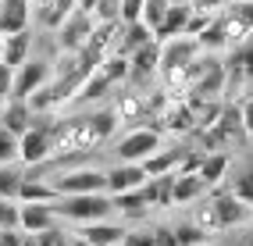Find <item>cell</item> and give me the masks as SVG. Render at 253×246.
I'll list each match as a JSON object with an SVG mask.
<instances>
[{
	"mask_svg": "<svg viewBox=\"0 0 253 246\" xmlns=\"http://www.w3.org/2000/svg\"><path fill=\"white\" fill-rule=\"evenodd\" d=\"M146 0H122V22H143Z\"/></svg>",
	"mask_w": 253,
	"mask_h": 246,
	"instance_id": "cell-40",
	"label": "cell"
},
{
	"mask_svg": "<svg viewBox=\"0 0 253 246\" xmlns=\"http://www.w3.org/2000/svg\"><path fill=\"white\" fill-rule=\"evenodd\" d=\"M168 0H146V7H143V22L150 25V29H157L161 22H164V14H168Z\"/></svg>",
	"mask_w": 253,
	"mask_h": 246,
	"instance_id": "cell-37",
	"label": "cell"
},
{
	"mask_svg": "<svg viewBox=\"0 0 253 246\" xmlns=\"http://www.w3.org/2000/svg\"><path fill=\"white\" fill-rule=\"evenodd\" d=\"M217 18L214 11H200V7H193V14H189V22H185V36H200L211 22Z\"/></svg>",
	"mask_w": 253,
	"mask_h": 246,
	"instance_id": "cell-36",
	"label": "cell"
},
{
	"mask_svg": "<svg viewBox=\"0 0 253 246\" xmlns=\"http://www.w3.org/2000/svg\"><path fill=\"white\" fill-rule=\"evenodd\" d=\"M171 228H175V236H178V246H204V243H211V236H207L193 218H185V221H178V225H171Z\"/></svg>",
	"mask_w": 253,
	"mask_h": 246,
	"instance_id": "cell-32",
	"label": "cell"
},
{
	"mask_svg": "<svg viewBox=\"0 0 253 246\" xmlns=\"http://www.w3.org/2000/svg\"><path fill=\"white\" fill-rule=\"evenodd\" d=\"M61 196L68 193H107V168H93V164H75L64 168L61 175L50 178Z\"/></svg>",
	"mask_w": 253,
	"mask_h": 246,
	"instance_id": "cell-4",
	"label": "cell"
},
{
	"mask_svg": "<svg viewBox=\"0 0 253 246\" xmlns=\"http://www.w3.org/2000/svg\"><path fill=\"white\" fill-rule=\"evenodd\" d=\"M193 7H200V11H225L228 7V0H193Z\"/></svg>",
	"mask_w": 253,
	"mask_h": 246,
	"instance_id": "cell-46",
	"label": "cell"
},
{
	"mask_svg": "<svg viewBox=\"0 0 253 246\" xmlns=\"http://www.w3.org/2000/svg\"><path fill=\"white\" fill-rule=\"evenodd\" d=\"M0 228H22V200L0 196Z\"/></svg>",
	"mask_w": 253,
	"mask_h": 246,
	"instance_id": "cell-34",
	"label": "cell"
},
{
	"mask_svg": "<svg viewBox=\"0 0 253 246\" xmlns=\"http://www.w3.org/2000/svg\"><path fill=\"white\" fill-rule=\"evenodd\" d=\"M168 4H193V0H168Z\"/></svg>",
	"mask_w": 253,
	"mask_h": 246,
	"instance_id": "cell-53",
	"label": "cell"
},
{
	"mask_svg": "<svg viewBox=\"0 0 253 246\" xmlns=\"http://www.w3.org/2000/svg\"><path fill=\"white\" fill-rule=\"evenodd\" d=\"M196 40H200V46H204V50H214V54H217V50H228V40H225V25H221V11H217V18H214V22H211V25H207L204 32H200Z\"/></svg>",
	"mask_w": 253,
	"mask_h": 246,
	"instance_id": "cell-31",
	"label": "cell"
},
{
	"mask_svg": "<svg viewBox=\"0 0 253 246\" xmlns=\"http://www.w3.org/2000/svg\"><path fill=\"white\" fill-rule=\"evenodd\" d=\"M200 40L196 36H171L161 43V68H175V64H193L200 57Z\"/></svg>",
	"mask_w": 253,
	"mask_h": 246,
	"instance_id": "cell-11",
	"label": "cell"
},
{
	"mask_svg": "<svg viewBox=\"0 0 253 246\" xmlns=\"http://www.w3.org/2000/svg\"><path fill=\"white\" fill-rule=\"evenodd\" d=\"M32 22V0H0V32H22Z\"/></svg>",
	"mask_w": 253,
	"mask_h": 246,
	"instance_id": "cell-15",
	"label": "cell"
},
{
	"mask_svg": "<svg viewBox=\"0 0 253 246\" xmlns=\"http://www.w3.org/2000/svg\"><path fill=\"white\" fill-rule=\"evenodd\" d=\"M32 122H36V111L29 107V100H22V96H7L4 107H0V125L11 128L14 136H22L32 128Z\"/></svg>",
	"mask_w": 253,
	"mask_h": 246,
	"instance_id": "cell-12",
	"label": "cell"
},
{
	"mask_svg": "<svg viewBox=\"0 0 253 246\" xmlns=\"http://www.w3.org/2000/svg\"><path fill=\"white\" fill-rule=\"evenodd\" d=\"M36 239H40V246H72V232H64L61 225H54V228H46V232H40Z\"/></svg>",
	"mask_w": 253,
	"mask_h": 246,
	"instance_id": "cell-39",
	"label": "cell"
},
{
	"mask_svg": "<svg viewBox=\"0 0 253 246\" xmlns=\"http://www.w3.org/2000/svg\"><path fill=\"white\" fill-rule=\"evenodd\" d=\"M185 150H189V146H161V150H154V154L143 161L146 175H168V171H178V164H182Z\"/></svg>",
	"mask_w": 253,
	"mask_h": 246,
	"instance_id": "cell-20",
	"label": "cell"
},
{
	"mask_svg": "<svg viewBox=\"0 0 253 246\" xmlns=\"http://www.w3.org/2000/svg\"><path fill=\"white\" fill-rule=\"evenodd\" d=\"M154 246H178V236L171 225H154Z\"/></svg>",
	"mask_w": 253,
	"mask_h": 246,
	"instance_id": "cell-43",
	"label": "cell"
},
{
	"mask_svg": "<svg viewBox=\"0 0 253 246\" xmlns=\"http://www.w3.org/2000/svg\"><path fill=\"white\" fill-rule=\"evenodd\" d=\"M228 11L235 18H243L250 29H253V0H228Z\"/></svg>",
	"mask_w": 253,
	"mask_h": 246,
	"instance_id": "cell-41",
	"label": "cell"
},
{
	"mask_svg": "<svg viewBox=\"0 0 253 246\" xmlns=\"http://www.w3.org/2000/svg\"><path fill=\"white\" fill-rule=\"evenodd\" d=\"M111 89H114V82H111L104 72L96 68L86 82H82V89L75 93V100H72V104H93V100H104V96H107Z\"/></svg>",
	"mask_w": 253,
	"mask_h": 246,
	"instance_id": "cell-27",
	"label": "cell"
},
{
	"mask_svg": "<svg viewBox=\"0 0 253 246\" xmlns=\"http://www.w3.org/2000/svg\"><path fill=\"white\" fill-rule=\"evenodd\" d=\"M54 225H61L54 204H22V232L40 236V232H46V228H54Z\"/></svg>",
	"mask_w": 253,
	"mask_h": 246,
	"instance_id": "cell-14",
	"label": "cell"
},
{
	"mask_svg": "<svg viewBox=\"0 0 253 246\" xmlns=\"http://www.w3.org/2000/svg\"><path fill=\"white\" fill-rule=\"evenodd\" d=\"M204 246H211V243H204Z\"/></svg>",
	"mask_w": 253,
	"mask_h": 246,
	"instance_id": "cell-56",
	"label": "cell"
},
{
	"mask_svg": "<svg viewBox=\"0 0 253 246\" xmlns=\"http://www.w3.org/2000/svg\"><path fill=\"white\" fill-rule=\"evenodd\" d=\"M11 89H14V68L7 61H0V100H7Z\"/></svg>",
	"mask_w": 253,
	"mask_h": 246,
	"instance_id": "cell-42",
	"label": "cell"
},
{
	"mask_svg": "<svg viewBox=\"0 0 253 246\" xmlns=\"http://www.w3.org/2000/svg\"><path fill=\"white\" fill-rule=\"evenodd\" d=\"M96 22H122V0H100L93 7Z\"/></svg>",
	"mask_w": 253,
	"mask_h": 246,
	"instance_id": "cell-38",
	"label": "cell"
},
{
	"mask_svg": "<svg viewBox=\"0 0 253 246\" xmlns=\"http://www.w3.org/2000/svg\"><path fill=\"white\" fill-rule=\"evenodd\" d=\"M225 72H228V96H239L250 89V82H253V32H250V40H243L239 46H232L228 57H225Z\"/></svg>",
	"mask_w": 253,
	"mask_h": 246,
	"instance_id": "cell-5",
	"label": "cell"
},
{
	"mask_svg": "<svg viewBox=\"0 0 253 246\" xmlns=\"http://www.w3.org/2000/svg\"><path fill=\"white\" fill-rule=\"evenodd\" d=\"M189 14H193V4H171L168 14H164V22L154 29V40L164 43L171 36H185V22H189Z\"/></svg>",
	"mask_w": 253,
	"mask_h": 246,
	"instance_id": "cell-19",
	"label": "cell"
},
{
	"mask_svg": "<svg viewBox=\"0 0 253 246\" xmlns=\"http://www.w3.org/2000/svg\"><path fill=\"white\" fill-rule=\"evenodd\" d=\"M54 210H57L61 221L89 225V221L114 214V196L111 193H68V196H57L54 200Z\"/></svg>",
	"mask_w": 253,
	"mask_h": 246,
	"instance_id": "cell-1",
	"label": "cell"
},
{
	"mask_svg": "<svg viewBox=\"0 0 253 246\" xmlns=\"http://www.w3.org/2000/svg\"><path fill=\"white\" fill-rule=\"evenodd\" d=\"M239 114H243V125H246V136L253 139V96H243V100H239Z\"/></svg>",
	"mask_w": 253,
	"mask_h": 246,
	"instance_id": "cell-44",
	"label": "cell"
},
{
	"mask_svg": "<svg viewBox=\"0 0 253 246\" xmlns=\"http://www.w3.org/2000/svg\"><path fill=\"white\" fill-rule=\"evenodd\" d=\"M214 204H217V210H221V225H225V232L228 228H243V225H250L253 221V207L246 204V200H239L232 189H221V186H214Z\"/></svg>",
	"mask_w": 253,
	"mask_h": 246,
	"instance_id": "cell-8",
	"label": "cell"
},
{
	"mask_svg": "<svg viewBox=\"0 0 253 246\" xmlns=\"http://www.w3.org/2000/svg\"><path fill=\"white\" fill-rule=\"evenodd\" d=\"M54 128L57 122L50 118V114H36V122H32L29 132H22V154L18 161L25 168H40L54 157Z\"/></svg>",
	"mask_w": 253,
	"mask_h": 246,
	"instance_id": "cell-2",
	"label": "cell"
},
{
	"mask_svg": "<svg viewBox=\"0 0 253 246\" xmlns=\"http://www.w3.org/2000/svg\"><path fill=\"white\" fill-rule=\"evenodd\" d=\"M150 200L143 196V189H128V193H114V214H122L125 221H143L146 214H150Z\"/></svg>",
	"mask_w": 253,
	"mask_h": 246,
	"instance_id": "cell-16",
	"label": "cell"
},
{
	"mask_svg": "<svg viewBox=\"0 0 253 246\" xmlns=\"http://www.w3.org/2000/svg\"><path fill=\"white\" fill-rule=\"evenodd\" d=\"M22 154V136H14L11 128L0 125V164H14Z\"/></svg>",
	"mask_w": 253,
	"mask_h": 246,
	"instance_id": "cell-33",
	"label": "cell"
},
{
	"mask_svg": "<svg viewBox=\"0 0 253 246\" xmlns=\"http://www.w3.org/2000/svg\"><path fill=\"white\" fill-rule=\"evenodd\" d=\"M0 61H4V32H0Z\"/></svg>",
	"mask_w": 253,
	"mask_h": 246,
	"instance_id": "cell-52",
	"label": "cell"
},
{
	"mask_svg": "<svg viewBox=\"0 0 253 246\" xmlns=\"http://www.w3.org/2000/svg\"><path fill=\"white\" fill-rule=\"evenodd\" d=\"M72 246H93V243H89L86 236H79V232H75V236H72Z\"/></svg>",
	"mask_w": 253,
	"mask_h": 246,
	"instance_id": "cell-47",
	"label": "cell"
},
{
	"mask_svg": "<svg viewBox=\"0 0 253 246\" xmlns=\"http://www.w3.org/2000/svg\"><path fill=\"white\" fill-rule=\"evenodd\" d=\"M122 246H154V225H143L136 221L132 228H125V239Z\"/></svg>",
	"mask_w": 253,
	"mask_h": 246,
	"instance_id": "cell-35",
	"label": "cell"
},
{
	"mask_svg": "<svg viewBox=\"0 0 253 246\" xmlns=\"http://www.w3.org/2000/svg\"><path fill=\"white\" fill-rule=\"evenodd\" d=\"M93 25H96L93 14L82 11V7H75V11L68 14V22L54 32V36H57V50H68V54L82 50V46L89 43V36H93Z\"/></svg>",
	"mask_w": 253,
	"mask_h": 246,
	"instance_id": "cell-7",
	"label": "cell"
},
{
	"mask_svg": "<svg viewBox=\"0 0 253 246\" xmlns=\"http://www.w3.org/2000/svg\"><path fill=\"white\" fill-rule=\"evenodd\" d=\"M43 7H50V0H32V11H36V14H40Z\"/></svg>",
	"mask_w": 253,
	"mask_h": 246,
	"instance_id": "cell-49",
	"label": "cell"
},
{
	"mask_svg": "<svg viewBox=\"0 0 253 246\" xmlns=\"http://www.w3.org/2000/svg\"><path fill=\"white\" fill-rule=\"evenodd\" d=\"M22 246H40V239L32 236V232H25V243H22Z\"/></svg>",
	"mask_w": 253,
	"mask_h": 246,
	"instance_id": "cell-50",
	"label": "cell"
},
{
	"mask_svg": "<svg viewBox=\"0 0 253 246\" xmlns=\"http://www.w3.org/2000/svg\"><path fill=\"white\" fill-rule=\"evenodd\" d=\"M150 40H154V29H150L146 22H125L122 29V43H118V54H136L139 46H146Z\"/></svg>",
	"mask_w": 253,
	"mask_h": 246,
	"instance_id": "cell-26",
	"label": "cell"
},
{
	"mask_svg": "<svg viewBox=\"0 0 253 246\" xmlns=\"http://www.w3.org/2000/svg\"><path fill=\"white\" fill-rule=\"evenodd\" d=\"M22 182H25V171L18 168V161H14V164H0V196H11V200H18Z\"/></svg>",
	"mask_w": 253,
	"mask_h": 246,
	"instance_id": "cell-29",
	"label": "cell"
},
{
	"mask_svg": "<svg viewBox=\"0 0 253 246\" xmlns=\"http://www.w3.org/2000/svg\"><path fill=\"white\" fill-rule=\"evenodd\" d=\"M246 96H253V82H250V89H246Z\"/></svg>",
	"mask_w": 253,
	"mask_h": 246,
	"instance_id": "cell-54",
	"label": "cell"
},
{
	"mask_svg": "<svg viewBox=\"0 0 253 246\" xmlns=\"http://www.w3.org/2000/svg\"><path fill=\"white\" fill-rule=\"evenodd\" d=\"M146 178H150V175H146L143 164H136V161H118V164H111V168H107V193L114 196V193L139 189Z\"/></svg>",
	"mask_w": 253,
	"mask_h": 246,
	"instance_id": "cell-10",
	"label": "cell"
},
{
	"mask_svg": "<svg viewBox=\"0 0 253 246\" xmlns=\"http://www.w3.org/2000/svg\"><path fill=\"white\" fill-rule=\"evenodd\" d=\"M161 128H154V125H132L128 132L114 143V157L118 161H136V164H143L154 150H161Z\"/></svg>",
	"mask_w": 253,
	"mask_h": 246,
	"instance_id": "cell-3",
	"label": "cell"
},
{
	"mask_svg": "<svg viewBox=\"0 0 253 246\" xmlns=\"http://www.w3.org/2000/svg\"><path fill=\"white\" fill-rule=\"evenodd\" d=\"M125 228L128 225H122V221L100 218V221H89V225H79V236H86L93 246H122Z\"/></svg>",
	"mask_w": 253,
	"mask_h": 246,
	"instance_id": "cell-13",
	"label": "cell"
},
{
	"mask_svg": "<svg viewBox=\"0 0 253 246\" xmlns=\"http://www.w3.org/2000/svg\"><path fill=\"white\" fill-rule=\"evenodd\" d=\"M22 243H25L22 228H0V246H22Z\"/></svg>",
	"mask_w": 253,
	"mask_h": 246,
	"instance_id": "cell-45",
	"label": "cell"
},
{
	"mask_svg": "<svg viewBox=\"0 0 253 246\" xmlns=\"http://www.w3.org/2000/svg\"><path fill=\"white\" fill-rule=\"evenodd\" d=\"M0 107H4V100H0Z\"/></svg>",
	"mask_w": 253,
	"mask_h": 246,
	"instance_id": "cell-55",
	"label": "cell"
},
{
	"mask_svg": "<svg viewBox=\"0 0 253 246\" xmlns=\"http://www.w3.org/2000/svg\"><path fill=\"white\" fill-rule=\"evenodd\" d=\"M50 79H54V61H46V57H29L25 64L14 68V89H11V96L29 100V96L36 93L40 86H46Z\"/></svg>",
	"mask_w": 253,
	"mask_h": 246,
	"instance_id": "cell-6",
	"label": "cell"
},
{
	"mask_svg": "<svg viewBox=\"0 0 253 246\" xmlns=\"http://www.w3.org/2000/svg\"><path fill=\"white\" fill-rule=\"evenodd\" d=\"M228 171H232V154L228 150H211L204 157V164H200L196 175L207 182V189H214V186H221L225 178H228Z\"/></svg>",
	"mask_w": 253,
	"mask_h": 246,
	"instance_id": "cell-18",
	"label": "cell"
},
{
	"mask_svg": "<svg viewBox=\"0 0 253 246\" xmlns=\"http://www.w3.org/2000/svg\"><path fill=\"white\" fill-rule=\"evenodd\" d=\"M114 114L125 125H143L146 122V93H122L114 104Z\"/></svg>",
	"mask_w": 253,
	"mask_h": 246,
	"instance_id": "cell-21",
	"label": "cell"
},
{
	"mask_svg": "<svg viewBox=\"0 0 253 246\" xmlns=\"http://www.w3.org/2000/svg\"><path fill=\"white\" fill-rule=\"evenodd\" d=\"M228 189L253 207V157H246L243 164H235V168L228 171Z\"/></svg>",
	"mask_w": 253,
	"mask_h": 246,
	"instance_id": "cell-25",
	"label": "cell"
},
{
	"mask_svg": "<svg viewBox=\"0 0 253 246\" xmlns=\"http://www.w3.org/2000/svg\"><path fill=\"white\" fill-rule=\"evenodd\" d=\"M246 246H253V221H250V236H246Z\"/></svg>",
	"mask_w": 253,
	"mask_h": 246,
	"instance_id": "cell-51",
	"label": "cell"
},
{
	"mask_svg": "<svg viewBox=\"0 0 253 246\" xmlns=\"http://www.w3.org/2000/svg\"><path fill=\"white\" fill-rule=\"evenodd\" d=\"M189 218H193L200 228H204L211 239H217V236L225 232V225H221V210H217V204H214V196H211V193H204V196L196 200V207H193V214H189Z\"/></svg>",
	"mask_w": 253,
	"mask_h": 246,
	"instance_id": "cell-17",
	"label": "cell"
},
{
	"mask_svg": "<svg viewBox=\"0 0 253 246\" xmlns=\"http://www.w3.org/2000/svg\"><path fill=\"white\" fill-rule=\"evenodd\" d=\"M204 193H207V182L196 171H175V207L196 204Z\"/></svg>",
	"mask_w": 253,
	"mask_h": 246,
	"instance_id": "cell-22",
	"label": "cell"
},
{
	"mask_svg": "<svg viewBox=\"0 0 253 246\" xmlns=\"http://www.w3.org/2000/svg\"><path fill=\"white\" fill-rule=\"evenodd\" d=\"M79 7V0H50V7L40 11V25L50 29V32H57L64 22H68V14Z\"/></svg>",
	"mask_w": 253,
	"mask_h": 246,
	"instance_id": "cell-28",
	"label": "cell"
},
{
	"mask_svg": "<svg viewBox=\"0 0 253 246\" xmlns=\"http://www.w3.org/2000/svg\"><path fill=\"white\" fill-rule=\"evenodd\" d=\"M57 196H61V193L54 189V182L36 178V175H25V182H22V189H18V200H22V204H54Z\"/></svg>",
	"mask_w": 253,
	"mask_h": 246,
	"instance_id": "cell-24",
	"label": "cell"
},
{
	"mask_svg": "<svg viewBox=\"0 0 253 246\" xmlns=\"http://www.w3.org/2000/svg\"><path fill=\"white\" fill-rule=\"evenodd\" d=\"M100 72H104L111 82H114V86H118V82H128V75H132V61L125 57V54H107L104 57V64H100Z\"/></svg>",
	"mask_w": 253,
	"mask_h": 246,
	"instance_id": "cell-30",
	"label": "cell"
},
{
	"mask_svg": "<svg viewBox=\"0 0 253 246\" xmlns=\"http://www.w3.org/2000/svg\"><path fill=\"white\" fill-rule=\"evenodd\" d=\"M32 57V32L22 29V32H7L4 36V61L11 64V68H18V64H25Z\"/></svg>",
	"mask_w": 253,
	"mask_h": 246,
	"instance_id": "cell-23",
	"label": "cell"
},
{
	"mask_svg": "<svg viewBox=\"0 0 253 246\" xmlns=\"http://www.w3.org/2000/svg\"><path fill=\"white\" fill-rule=\"evenodd\" d=\"M128 61H132L128 82H132V86H146L154 75H161V43L150 40L146 46H139L136 54H128Z\"/></svg>",
	"mask_w": 253,
	"mask_h": 246,
	"instance_id": "cell-9",
	"label": "cell"
},
{
	"mask_svg": "<svg viewBox=\"0 0 253 246\" xmlns=\"http://www.w3.org/2000/svg\"><path fill=\"white\" fill-rule=\"evenodd\" d=\"M96 4H100V0H79V7H82V11H89V14H93Z\"/></svg>",
	"mask_w": 253,
	"mask_h": 246,
	"instance_id": "cell-48",
	"label": "cell"
}]
</instances>
